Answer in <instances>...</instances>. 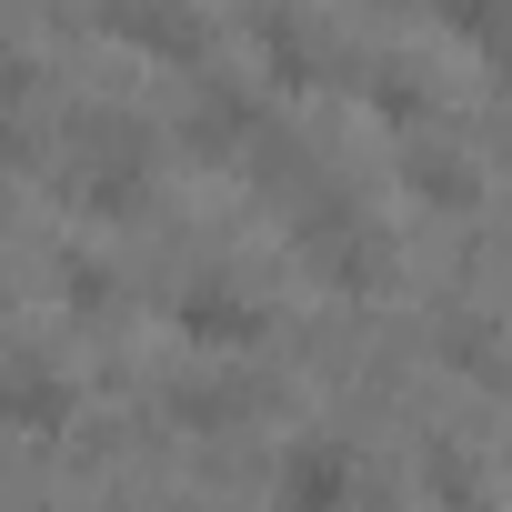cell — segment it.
<instances>
[{"mask_svg":"<svg viewBox=\"0 0 512 512\" xmlns=\"http://www.w3.org/2000/svg\"><path fill=\"white\" fill-rule=\"evenodd\" d=\"M61 412H71L61 382H41V372H0V422H41V432H51Z\"/></svg>","mask_w":512,"mask_h":512,"instance_id":"cell-1","label":"cell"}]
</instances>
